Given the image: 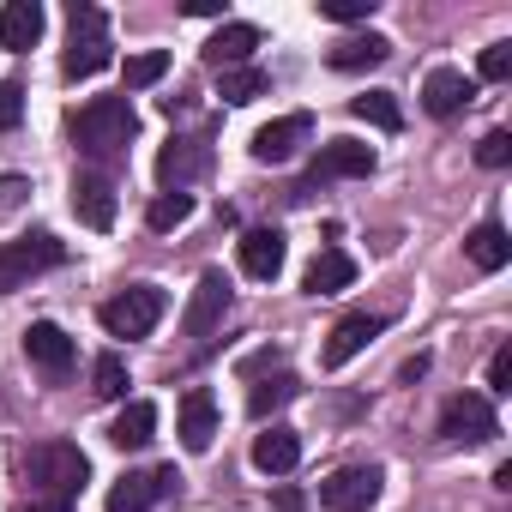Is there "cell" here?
Masks as SVG:
<instances>
[{
  "instance_id": "obj_10",
  "label": "cell",
  "mask_w": 512,
  "mask_h": 512,
  "mask_svg": "<svg viewBox=\"0 0 512 512\" xmlns=\"http://www.w3.org/2000/svg\"><path fill=\"white\" fill-rule=\"evenodd\" d=\"M235 260H241V272H247L253 284H272V278L284 272V260H290L284 229H247V235L235 241Z\"/></svg>"
},
{
  "instance_id": "obj_32",
  "label": "cell",
  "mask_w": 512,
  "mask_h": 512,
  "mask_svg": "<svg viewBox=\"0 0 512 512\" xmlns=\"http://www.w3.org/2000/svg\"><path fill=\"white\" fill-rule=\"evenodd\" d=\"M476 163H482V169H506V163H512V133H506V127L482 133V139H476Z\"/></svg>"
},
{
  "instance_id": "obj_23",
  "label": "cell",
  "mask_w": 512,
  "mask_h": 512,
  "mask_svg": "<svg viewBox=\"0 0 512 512\" xmlns=\"http://www.w3.org/2000/svg\"><path fill=\"white\" fill-rule=\"evenodd\" d=\"M386 55H392V43H386L380 31H368V37H344V43H332L326 61H332L338 73H362V67H380Z\"/></svg>"
},
{
  "instance_id": "obj_37",
  "label": "cell",
  "mask_w": 512,
  "mask_h": 512,
  "mask_svg": "<svg viewBox=\"0 0 512 512\" xmlns=\"http://www.w3.org/2000/svg\"><path fill=\"white\" fill-rule=\"evenodd\" d=\"M488 392H494V398L512 392V344H500V350L488 356Z\"/></svg>"
},
{
  "instance_id": "obj_2",
  "label": "cell",
  "mask_w": 512,
  "mask_h": 512,
  "mask_svg": "<svg viewBox=\"0 0 512 512\" xmlns=\"http://www.w3.org/2000/svg\"><path fill=\"white\" fill-rule=\"evenodd\" d=\"M25 476H31V488H37L43 500H67V506H73V494L91 482V458H85L73 440H43V446H31Z\"/></svg>"
},
{
  "instance_id": "obj_3",
  "label": "cell",
  "mask_w": 512,
  "mask_h": 512,
  "mask_svg": "<svg viewBox=\"0 0 512 512\" xmlns=\"http://www.w3.org/2000/svg\"><path fill=\"white\" fill-rule=\"evenodd\" d=\"M61 260H67V247H61L49 229H31V235H19V241H0V296L25 290L37 272H55Z\"/></svg>"
},
{
  "instance_id": "obj_1",
  "label": "cell",
  "mask_w": 512,
  "mask_h": 512,
  "mask_svg": "<svg viewBox=\"0 0 512 512\" xmlns=\"http://www.w3.org/2000/svg\"><path fill=\"white\" fill-rule=\"evenodd\" d=\"M133 133H139V115H133V103H127V91L121 97H91L79 115H73V145L85 151V157H121L127 145H133Z\"/></svg>"
},
{
  "instance_id": "obj_5",
  "label": "cell",
  "mask_w": 512,
  "mask_h": 512,
  "mask_svg": "<svg viewBox=\"0 0 512 512\" xmlns=\"http://www.w3.org/2000/svg\"><path fill=\"white\" fill-rule=\"evenodd\" d=\"M500 434V416L488 404V392H458L446 410H440V440L446 446H482Z\"/></svg>"
},
{
  "instance_id": "obj_21",
  "label": "cell",
  "mask_w": 512,
  "mask_h": 512,
  "mask_svg": "<svg viewBox=\"0 0 512 512\" xmlns=\"http://www.w3.org/2000/svg\"><path fill=\"white\" fill-rule=\"evenodd\" d=\"M464 253H470V266H476V272H500V266L512 260V241H506V229L488 217V223H476V229L464 235Z\"/></svg>"
},
{
  "instance_id": "obj_35",
  "label": "cell",
  "mask_w": 512,
  "mask_h": 512,
  "mask_svg": "<svg viewBox=\"0 0 512 512\" xmlns=\"http://www.w3.org/2000/svg\"><path fill=\"white\" fill-rule=\"evenodd\" d=\"M476 73H482L488 85L512 79V43H488V49H482V61H476Z\"/></svg>"
},
{
  "instance_id": "obj_28",
  "label": "cell",
  "mask_w": 512,
  "mask_h": 512,
  "mask_svg": "<svg viewBox=\"0 0 512 512\" xmlns=\"http://www.w3.org/2000/svg\"><path fill=\"white\" fill-rule=\"evenodd\" d=\"M187 217H193V193H157V199H151V211H145V223H151L157 235L181 229Z\"/></svg>"
},
{
  "instance_id": "obj_12",
  "label": "cell",
  "mask_w": 512,
  "mask_h": 512,
  "mask_svg": "<svg viewBox=\"0 0 512 512\" xmlns=\"http://www.w3.org/2000/svg\"><path fill=\"white\" fill-rule=\"evenodd\" d=\"M380 332H386V320H380V314H350V320H338V326H332V338H326L320 362H326V368H344V362H356Z\"/></svg>"
},
{
  "instance_id": "obj_13",
  "label": "cell",
  "mask_w": 512,
  "mask_h": 512,
  "mask_svg": "<svg viewBox=\"0 0 512 512\" xmlns=\"http://www.w3.org/2000/svg\"><path fill=\"white\" fill-rule=\"evenodd\" d=\"M25 356H31V362H37L43 374H55V380H61V374L73 368L79 344H73V338H67L61 326H55V320H31V326H25Z\"/></svg>"
},
{
  "instance_id": "obj_18",
  "label": "cell",
  "mask_w": 512,
  "mask_h": 512,
  "mask_svg": "<svg viewBox=\"0 0 512 512\" xmlns=\"http://www.w3.org/2000/svg\"><path fill=\"white\" fill-rule=\"evenodd\" d=\"M296 464H302V434H296V428L272 422L260 440H253V470H266V476H290Z\"/></svg>"
},
{
  "instance_id": "obj_6",
  "label": "cell",
  "mask_w": 512,
  "mask_h": 512,
  "mask_svg": "<svg viewBox=\"0 0 512 512\" xmlns=\"http://www.w3.org/2000/svg\"><path fill=\"white\" fill-rule=\"evenodd\" d=\"M380 482H386L380 464H350V470H338V476L320 482V506L326 512H368L380 500Z\"/></svg>"
},
{
  "instance_id": "obj_11",
  "label": "cell",
  "mask_w": 512,
  "mask_h": 512,
  "mask_svg": "<svg viewBox=\"0 0 512 512\" xmlns=\"http://www.w3.org/2000/svg\"><path fill=\"white\" fill-rule=\"evenodd\" d=\"M260 25H247V19H223V31L205 43V67L229 73V67H253V49H260Z\"/></svg>"
},
{
  "instance_id": "obj_7",
  "label": "cell",
  "mask_w": 512,
  "mask_h": 512,
  "mask_svg": "<svg viewBox=\"0 0 512 512\" xmlns=\"http://www.w3.org/2000/svg\"><path fill=\"white\" fill-rule=\"evenodd\" d=\"M229 278L211 266V272H199V284H193V302H187V314H181V332L187 338H211L217 326H223V314H229Z\"/></svg>"
},
{
  "instance_id": "obj_27",
  "label": "cell",
  "mask_w": 512,
  "mask_h": 512,
  "mask_svg": "<svg viewBox=\"0 0 512 512\" xmlns=\"http://www.w3.org/2000/svg\"><path fill=\"white\" fill-rule=\"evenodd\" d=\"M290 398H296V380H290V374H278V380H260V386L247 392V416H253V422H266V416H272V410H284Z\"/></svg>"
},
{
  "instance_id": "obj_19",
  "label": "cell",
  "mask_w": 512,
  "mask_h": 512,
  "mask_svg": "<svg viewBox=\"0 0 512 512\" xmlns=\"http://www.w3.org/2000/svg\"><path fill=\"white\" fill-rule=\"evenodd\" d=\"M43 25H49V13L37 7V0H7L0 7V49H37V37H43Z\"/></svg>"
},
{
  "instance_id": "obj_24",
  "label": "cell",
  "mask_w": 512,
  "mask_h": 512,
  "mask_svg": "<svg viewBox=\"0 0 512 512\" xmlns=\"http://www.w3.org/2000/svg\"><path fill=\"white\" fill-rule=\"evenodd\" d=\"M115 61V49H109V37H73V49H67V61H61V73L67 79H91V73H103Z\"/></svg>"
},
{
  "instance_id": "obj_30",
  "label": "cell",
  "mask_w": 512,
  "mask_h": 512,
  "mask_svg": "<svg viewBox=\"0 0 512 512\" xmlns=\"http://www.w3.org/2000/svg\"><path fill=\"white\" fill-rule=\"evenodd\" d=\"M169 73V49H145V55H127V91H151L157 79Z\"/></svg>"
},
{
  "instance_id": "obj_16",
  "label": "cell",
  "mask_w": 512,
  "mask_h": 512,
  "mask_svg": "<svg viewBox=\"0 0 512 512\" xmlns=\"http://www.w3.org/2000/svg\"><path fill=\"white\" fill-rule=\"evenodd\" d=\"M205 139H169L163 145V157H157V181L169 187V193H187V181H199L205 175Z\"/></svg>"
},
{
  "instance_id": "obj_14",
  "label": "cell",
  "mask_w": 512,
  "mask_h": 512,
  "mask_svg": "<svg viewBox=\"0 0 512 512\" xmlns=\"http://www.w3.org/2000/svg\"><path fill=\"white\" fill-rule=\"evenodd\" d=\"M175 434H181L187 452H211V440H217V398H211L205 386H193V392L181 398V410H175Z\"/></svg>"
},
{
  "instance_id": "obj_39",
  "label": "cell",
  "mask_w": 512,
  "mask_h": 512,
  "mask_svg": "<svg viewBox=\"0 0 512 512\" xmlns=\"http://www.w3.org/2000/svg\"><path fill=\"white\" fill-rule=\"evenodd\" d=\"M193 19H223V0H187Z\"/></svg>"
},
{
  "instance_id": "obj_41",
  "label": "cell",
  "mask_w": 512,
  "mask_h": 512,
  "mask_svg": "<svg viewBox=\"0 0 512 512\" xmlns=\"http://www.w3.org/2000/svg\"><path fill=\"white\" fill-rule=\"evenodd\" d=\"M278 512H302V494L296 488H278Z\"/></svg>"
},
{
  "instance_id": "obj_33",
  "label": "cell",
  "mask_w": 512,
  "mask_h": 512,
  "mask_svg": "<svg viewBox=\"0 0 512 512\" xmlns=\"http://www.w3.org/2000/svg\"><path fill=\"white\" fill-rule=\"evenodd\" d=\"M374 7H380V0H320V19H332V25H362V19H374Z\"/></svg>"
},
{
  "instance_id": "obj_9",
  "label": "cell",
  "mask_w": 512,
  "mask_h": 512,
  "mask_svg": "<svg viewBox=\"0 0 512 512\" xmlns=\"http://www.w3.org/2000/svg\"><path fill=\"white\" fill-rule=\"evenodd\" d=\"M314 139V115H278V121H266L260 133H253V163H290L302 145Z\"/></svg>"
},
{
  "instance_id": "obj_36",
  "label": "cell",
  "mask_w": 512,
  "mask_h": 512,
  "mask_svg": "<svg viewBox=\"0 0 512 512\" xmlns=\"http://www.w3.org/2000/svg\"><path fill=\"white\" fill-rule=\"evenodd\" d=\"M67 25H73V37H109V19L97 7H79V0L67 7Z\"/></svg>"
},
{
  "instance_id": "obj_17",
  "label": "cell",
  "mask_w": 512,
  "mask_h": 512,
  "mask_svg": "<svg viewBox=\"0 0 512 512\" xmlns=\"http://www.w3.org/2000/svg\"><path fill=\"white\" fill-rule=\"evenodd\" d=\"M470 97H476V79H464L458 67H434V73H428V85H422V109H428L434 121L458 115Z\"/></svg>"
},
{
  "instance_id": "obj_42",
  "label": "cell",
  "mask_w": 512,
  "mask_h": 512,
  "mask_svg": "<svg viewBox=\"0 0 512 512\" xmlns=\"http://www.w3.org/2000/svg\"><path fill=\"white\" fill-rule=\"evenodd\" d=\"M31 512H67V500H37Z\"/></svg>"
},
{
  "instance_id": "obj_31",
  "label": "cell",
  "mask_w": 512,
  "mask_h": 512,
  "mask_svg": "<svg viewBox=\"0 0 512 512\" xmlns=\"http://www.w3.org/2000/svg\"><path fill=\"white\" fill-rule=\"evenodd\" d=\"M151 500H157L151 476H121V482L109 488V512H145Z\"/></svg>"
},
{
  "instance_id": "obj_26",
  "label": "cell",
  "mask_w": 512,
  "mask_h": 512,
  "mask_svg": "<svg viewBox=\"0 0 512 512\" xmlns=\"http://www.w3.org/2000/svg\"><path fill=\"white\" fill-rule=\"evenodd\" d=\"M266 91H272V79H266L260 67H229V73H217V97L235 103V109L253 103V97H266Z\"/></svg>"
},
{
  "instance_id": "obj_29",
  "label": "cell",
  "mask_w": 512,
  "mask_h": 512,
  "mask_svg": "<svg viewBox=\"0 0 512 512\" xmlns=\"http://www.w3.org/2000/svg\"><path fill=\"white\" fill-rule=\"evenodd\" d=\"M127 386H133V380H127V362H121L115 350H103V356H97V368H91V392L115 404V398H127Z\"/></svg>"
},
{
  "instance_id": "obj_8",
  "label": "cell",
  "mask_w": 512,
  "mask_h": 512,
  "mask_svg": "<svg viewBox=\"0 0 512 512\" xmlns=\"http://www.w3.org/2000/svg\"><path fill=\"white\" fill-rule=\"evenodd\" d=\"M374 163H380L374 145H362V139H332V145L314 157V175L296 187V199H308L320 181H338V175H374Z\"/></svg>"
},
{
  "instance_id": "obj_15",
  "label": "cell",
  "mask_w": 512,
  "mask_h": 512,
  "mask_svg": "<svg viewBox=\"0 0 512 512\" xmlns=\"http://www.w3.org/2000/svg\"><path fill=\"white\" fill-rule=\"evenodd\" d=\"M73 211L91 229H115V181L97 175V169H79L73 175Z\"/></svg>"
},
{
  "instance_id": "obj_22",
  "label": "cell",
  "mask_w": 512,
  "mask_h": 512,
  "mask_svg": "<svg viewBox=\"0 0 512 512\" xmlns=\"http://www.w3.org/2000/svg\"><path fill=\"white\" fill-rule=\"evenodd\" d=\"M109 440L121 446V452H139V446H151L157 440V404H145V398H133L121 416H115V428H109Z\"/></svg>"
},
{
  "instance_id": "obj_25",
  "label": "cell",
  "mask_w": 512,
  "mask_h": 512,
  "mask_svg": "<svg viewBox=\"0 0 512 512\" xmlns=\"http://www.w3.org/2000/svg\"><path fill=\"white\" fill-rule=\"evenodd\" d=\"M350 115L368 121V127H380V133H398V127H404V109H398L392 91H362V97H350Z\"/></svg>"
},
{
  "instance_id": "obj_4",
  "label": "cell",
  "mask_w": 512,
  "mask_h": 512,
  "mask_svg": "<svg viewBox=\"0 0 512 512\" xmlns=\"http://www.w3.org/2000/svg\"><path fill=\"white\" fill-rule=\"evenodd\" d=\"M163 308H169V296H163L157 284H133V290L109 296V302L97 308V320H103L109 338H151L157 320H163Z\"/></svg>"
},
{
  "instance_id": "obj_40",
  "label": "cell",
  "mask_w": 512,
  "mask_h": 512,
  "mask_svg": "<svg viewBox=\"0 0 512 512\" xmlns=\"http://www.w3.org/2000/svg\"><path fill=\"white\" fill-rule=\"evenodd\" d=\"M422 374H428V356H410V362H404V374H398V380H422Z\"/></svg>"
},
{
  "instance_id": "obj_20",
  "label": "cell",
  "mask_w": 512,
  "mask_h": 512,
  "mask_svg": "<svg viewBox=\"0 0 512 512\" xmlns=\"http://www.w3.org/2000/svg\"><path fill=\"white\" fill-rule=\"evenodd\" d=\"M350 284H356V260H350V253H338V247L314 253V266L302 272V290H308V296H338V290H350Z\"/></svg>"
},
{
  "instance_id": "obj_38",
  "label": "cell",
  "mask_w": 512,
  "mask_h": 512,
  "mask_svg": "<svg viewBox=\"0 0 512 512\" xmlns=\"http://www.w3.org/2000/svg\"><path fill=\"white\" fill-rule=\"evenodd\" d=\"M151 488H157V500H175V494H181V470H175V464L151 470Z\"/></svg>"
},
{
  "instance_id": "obj_34",
  "label": "cell",
  "mask_w": 512,
  "mask_h": 512,
  "mask_svg": "<svg viewBox=\"0 0 512 512\" xmlns=\"http://www.w3.org/2000/svg\"><path fill=\"white\" fill-rule=\"evenodd\" d=\"M25 121V85L19 79H0V133H13Z\"/></svg>"
}]
</instances>
